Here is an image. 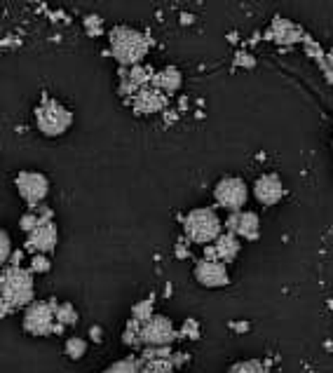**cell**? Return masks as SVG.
<instances>
[{
  "instance_id": "1",
  "label": "cell",
  "mask_w": 333,
  "mask_h": 373,
  "mask_svg": "<svg viewBox=\"0 0 333 373\" xmlns=\"http://www.w3.org/2000/svg\"><path fill=\"white\" fill-rule=\"evenodd\" d=\"M0 296H3V315L28 307L33 303V277L31 270H23L21 265H10L0 275Z\"/></svg>"
},
{
  "instance_id": "2",
  "label": "cell",
  "mask_w": 333,
  "mask_h": 373,
  "mask_svg": "<svg viewBox=\"0 0 333 373\" xmlns=\"http://www.w3.org/2000/svg\"><path fill=\"white\" fill-rule=\"evenodd\" d=\"M108 40H111V55L122 66H139L141 59L148 55V38L129 26H115L108 33Z\"/></svg>"
},
{
  "instance_id": "3",
  "label": "cell",
  "mask_w": 333,
  "mask_h": 373,
  "mask_svg": "<svg viewBox=\"0 0 333 373\" xmlns=\"http://www.w3.org/2000/svg\"><path fill=\"white\" fill-rule=\"evenodd\" d=\"M221 218H218L216 211L211 207H198L190 214L183 218V233L190 242L195 245H213L218 238H221Z\"/></svg>"
},
{
  "instance_id": "4",
  "label": "cell",
  "mask_w": 333,
  "mask_h": 373,
  "mask_svg": "<svg viewBox=\"0 0 333 373\" xmlns=\"http://www.w3.org/2000/svg\"><path fill=\"white\" fill-rule=\"evenodd\" d=\"M33 115H35V127L45 136H61L73 124V113L64 104H59L57 99L50 97H45L38 104Z\"/></svg>"
},
{
  "instance_id": "5",
  "label": "cell",
  "mask_w": 333,
  "mask_h": 373,
  "mask_svg": "<svg viewBox=\"0 0 333 373\" xmlns=\"http://www.w3.org/2000/svg\"><path fill=\"white\" fill-rule=\"evenodd\" d=\"M57 305L55 300H33L23 312V331L31 336H50L57 331Z\"/></svg>"
},
{
  "instance_id": "6",
  "label": "cell",
  "mask_w": 333,
  "mask_h": 373,
  "mask_svg": "<svg viewBox=\"0 0 333 373\" xmlns=\"http://www.w3.org/2000/svg\"><path fill=\"white\" fill-rule=\"evenodd\" d=\"M15 186H17V193L21 195V200L31 207V209L43 204V200L47 198V193H50V181H47V176L31 169L19 171L15 179Z\"/></svg>"
},
{
  "instance_id": "7",
  "label": "cell",
  "mask_w": 333,
  "mask_h": 373,
  "mask_svg": "<svg viewBox=\"0 0 333 373\" xmlns=\"http://www.w3.org/2000/svg\"><path fill=\"white\" fill-rule=\"evenodd\" d=\"M213 198H216V204L221 209H228L230 214L235 211H242V207L247 204L249 191H247V183L237 176H225L216 183L213 188Z\"/></svg>"
},
{
  "instance_id": "8",
  "label": "cell",
  "mask_w": 333,
  "mask_h": 373,
  "mask_svg": "<svg viewBox=\"0 0 333 373\" xmlns=\"http://www.w3.org/2000/svg\"><path fill=\"white\" fill-rule=\"evenodd\" d=\"M176 338L174 324L162 315H153L141 324V345L146 347H169V343Z\"/></svg>"
},
{
  "instance_id": "9",
  "label": "cell",
  "mask_w": 333,
  "mask_h": 373,
  "mask_svg": "<svg viewBox=\"0 0 333 373\" xmlns=\"http://www.w3.org/2000/svg\"><path fill=\"white\" fill-rule=\"evenodd\" d=\"M57 247V226L52 218H40V223L26 235V249L28 251L47 254Z\"/></svg>"
},
{
  "instance_id": "10",
  "label": "cell",
  "mask_w": 333,
  "mask_h": 373,
  "mask_svg": "<svg viewBox=\"0 0 333 373\" xmlns=\"http://www.w3.org/2000/svg\"><path fill=\"white\" fill-rule=\"evenodd\" d=\"M195 280H198L202 287H225L228 284V268L221 260H213V258H202L195 265Z\"/></svg>"
},
{
  "instance_id": "11",
  "label": "cell",
  "mask_w": 333,
  "mask_h": 373,
  "mask_svg": "<svg viewBox=\"0 0 333 373\" xmlns=\"http://www.w3.org/2000/svg\"><path fill=\"white\" fill-rule=\"evenodd\" d=\"M228 226V233H233L235 238L242 240H258L260 235V218L254 214V211H235V214L228 216L225 221Z\"/></svg>"
},
{
  "instance_id": "12",
  "label": "cell",
  "mask_w": 333,
  "mask_h": 373,
  "mask_svg": "<svg viewBox=\"0 0 333 373\" xmlns=\"http://www.w3.org/2000/svg\"><path fill=\"white\" fill-rule=\"evenodd\" d=\"M254 195L260 204H277L279 200L284 198V186H282V179L277 174H263L260 179H256L254 183Z\"/></svg>"
},
{
  "instance_id": "13",
  "label": "cell",
  "mask_w": 333,
  "mask_h": 373,
  "mask_svg": "<svg viewBox=\"0 0 333 373\" xmlns=\"http://www.w3.org/2000/svg\"><path fill=\"white\" fill-rule=\"evenodd\" d=\"M240 254V238H235L233 233L221 235L213 245L207 247V258L221 260V263H230Z\"/></svg>"
},
{
  "instance_id": "14",
  "label": "cell",
  "mask_w": 333,
  "mask_h": 373,
  "mask_svg": "<svg viewBox=\"0 0 333 373\" xmlns=\"http://www.w3.org/2000/svg\"><path fill=\"white\" fill-rule=\"evenodd\" d=\"M162 90H141L136 92V99H134V106L136 111L141 113H155V111L162 108V97H160Z\"/></svg>"
},
{
  "instance_id": "15",
  "label": "cell",
  "mask_w": 333,
  "mask_h": 373,
  "mask_svg": "<svg viewBox=\"0 0 333 373\" xmlns=\"http://www.w3.org/2000/svg\"><path fill=\"white\" fill-rule=\"evenodd\" d=\"M153 80H155L158 90H164V92H176L178 87L183 85V75L178 73V68L174 66H166L164 70H160V73L153 75Z\"/></svg>"
},
{
  "instance_id": "16",
  "label": "cell",
  "mask_w": 333,
  "mask_h": 373,
  "mask_svg": "<svg viewBox=\"0 0 333 373\" xmlns=\"http://www.w3.org/2000/svg\"><path fill=\"white\" fill-rule=\"evenodd\" d=\"M272 33H275L277 43H284V45L296 43V40L301 38V28L294 26V23L287 21V19H275V21H272Z\"/></svg>"
},
{
  "instance_id": "17",
  "label": "cell",
  "mask_w": 333,
  "mask_h": 373,
  "mask_svg": "<svg viewBox=\"0 0 333 373\" xmlns=\"http://www.w3.org/2000/svg\"><path fill=\"white\" fill-rule=\"evenodd\" d=\"M78 322V312L70 303H59L57 305V331H61L64 327H73Z\"/></svg>"
},
{
  "instance_id": "18",
  "label": "cell",
  "mask_w": 333,
  "mask_h": 373,
  "mask_svg": "<svg viewBox=\"0 0 333 373\" xmlns=\"http://www.w3.org/2000/svg\"><path fill=\"white\" fill-rule=\"evenodd\" d=\"M85 352H87V341L85 338H78V336H73V338L66 341V354H68L70 359H80Z\"/></svg>"
},
{
  "instance_id": "19",
  "label": "cell",
  "mask_w": 333,
  "mask_h": 373,
  "mask_svg": "<svg viewBox=\"0 0 333 373\" xmlns=\"http://www.w3.org/2000/svg\"><path fill=\"white\" fill-rule=\"evenodd\" d=\"M153 317V298H146V300H139L134 307H132V319H139V322H146V319Z\"/></svg>"
},
{
  "instance_id": "20",
  "label": "cell",
  "mask_w": 333,
  "mask_h": 373,
  "mask_svg": "<svg viewBox=\"0 0 333 373\" xmlns=\"http://www.w3.org/2000/svg\"><path fill=\"white\" fill-rule=\"evenodd\" d=\"M230 373H265V369L260 366L258 362H242V364H235Z\"/></svg>"
},
{
  "instance_id": "21",
  "label": "cell",
  "mask_w": 333,
  "mask_h": 373,
  "mask_svg": "<svg viewBox=\"0 0 333 373\" xmlns=\"http://www.w3.org/2000/svg\"><path fill=\"white\" fill-rule=\"evenodd\" d=\"M10 254H12V242H10L8 230H3V235H0V260H3V263H8Z\"/></svg>"
},
{
  "instance_id": "22",
  "label": "cell",
  "mask_w": 333,
  "mask_h": 373,
  "mask_svg": "<svg viewBox=\"0 0 333 373\" xmlns=\"http://www.w3.org/2000/svg\"><path fill=\"white\" fill-rule=\"evenodd\" d=\"M38 223H40V216L38 214H35V211L31 209V211H28V214H23L21 216V230H23V233H31V230L35 228V226H38Z\"/></svg>"
},
{
  "instance_id": "23",
  "label": "cell",
  "mask_w": 333,
  "mask_h": 373,
  "mask_svg": "<svg viewBox=\"0 0 333 373\" xmlns=\"http://www.w3.org/2000/svg\"><path fill=\"white\" fill-rule=\"evenodd\" d=\"M50 260H47L45 256H33L31 258V270L33 272H47V270H50Z\"/></svg>"
},
{
  "instance_id": "24",
  "label": "cell",
  "mask_w": 333,
  "mask_h": 373,
  "mask_svg": "<svg viewBox=\"0 0 333 373\" xmlns=\"http://www.w3.org/2000/svg\"><path fill=\"white\" fill-rule=\"evenodd\" d=\"M85 28H87V31L92 33V35H99V33H101V19H99L97 15L87 17V19H85Z\"/></svg>"
},
{
  "instance_id": "25",
  "label": "cell",
  "mask_w": 333,
  "mask_h": 373,
  "mask_svg": "<svg viewBox=\"0 0 333 373\" xmlns=\"http://www.w3.org/2000/svg\"><path fill=\"white\" fill-rule=\"evenodd\" d=\"M181 334L183 336H188V338H198V322H195V319H188L186 324H183V329H181Z\"/></svg>"
},
{
  "instance_id": "26",
  "label": "cell",
  "mask_w": 333,
  "mask_h": 373,
  "mask_svg": "<svg viewBox=\"0 0 333 373\" xmlns=\"http://www.w3.org/2000/svg\"><path fill=\"white\" fill-rule=\"evenodd\" d=\"M104 373H108V371H104Z\"/></svg>"
}]
</instances>
